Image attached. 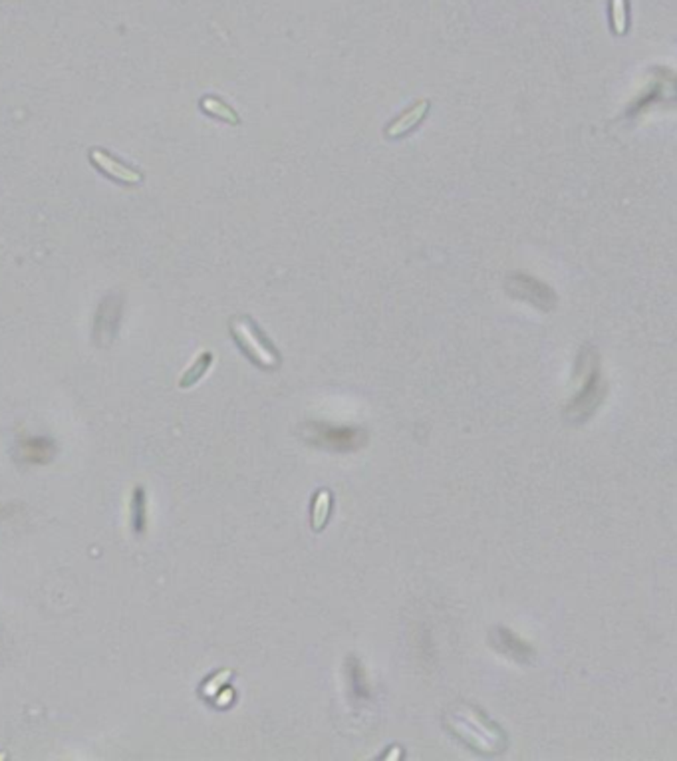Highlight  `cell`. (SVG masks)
Returning a JSON list of instances; mask_svg holds the SVG:
<instances>
[{
    "instance_id": "6da1fadb",
    "label": "cell",
    "mask_w": 677,
    "mask_h": 761,
    "mask_svg": "<svg viewBox=\"0 0 677 761\" xmlns=\"http://www.w3.org/2000/svg\"><path fill=\"white\" fill-rule=\"evenodd\" d=\"M447 728L479 754H498L506 748V738L498 725L473 706L461 704L445 715Z\"/></svg>"
},
{
    "instance_id": "7a4b0ae2",
    "label": "cell",
    "mask_w": 677,
    "mask_h": 761,
    "mask_svg": "<svg viewBox=\"0 0 677 761\" xmlns=\"http://www.w3.org/2000/svg\"><path fill=\"white\" fill-rule=\"evenodd\" d=\"M230 332L248 358H251L258 368L274 370L280 366V354L272 347V342L266 339L264 332L258 329L251 316H235L230 321Z\"/></svg>"
},
{
    "instance_id": "3957f363",
    "label": "cell",
    "mask_w": 677,
    "mask_h": 761,
    "mask_svg": "<svg viewBox=\"0 0 677 761\" xmlns=\"http://www.w3.org/2000/svg\"><path fill=\"white\" fill-rule=\"evenodd\" d=\"M302 438L306 444L330 449V451H355L366 446L368 433L362 428L352 426H330L322 422H310L302 428Z\"/></svg>"
},
{
    "instance_id": "277c9868",
    "label": "cell",
    "mask_w": 677,
    "mask_h": 761,
    "mask_svg": "<svg viewBox=\"0 0 677 761\" xmlns=\"http://www.w3.org/2000/svg\"><path fill=\"white\" fill-rule=\"evenodd\" d=\"M506 290L519 300H524L540 311H552L556 306V295L545 282L524 272H514L506 279Z\"/></svg>"
},
{
    "instance_id": "5b68a950",
    "label": "cell",
    "mask_w": 677,
    "mask_h": 761,
    "mask_svg": "<svg viewBox=\"0 0 677 761\" xmlns=\"http://www.w3.org/2000/svg\"><path fill=\"white\" fill-rule=\"evenodd\" d=\"M604 380L600 378V372L594 370L592 374H588L584 378V388L582 392L578 394L573 404L566 408V420L570 423H582L586 422L590 415L596 412V408L602 404L604 400Z\"/></svg>"
},
{
    "instance_id": "8992f818",
    "label": "cell",
    "mask_w": 677,
    "mask_h": 761,
    "mask_svg": "<svg viewBox=\"0 0 677 761\" xmlns=\"http://www.w3.org/2000/svg\"><path fill=\"white\" fill-rule=\"evenodd\" d=\"M489 639H491V644L497 652H501L503 656L511 658L514 662L529 664L534 658L532 646L524 642L522 639H519L516 634H513L509 628H503V626L493 628Z\"/></svg>"
},
{
    "instance_id": "52a82bcc",
    "label": "cell",
    "mask_w": 677,
    "mask_h": 761,
    "mask_svg": "<svg viewBox=\"0 0 677 761\" xmlns=\"http://www.w3.org/2000/svg\"><path fill=\"white\" fill-rule=\"evenodd\" d=\"M430 110H431V102L427 98L415 102L412 108L405 110L404 113H399V116L389 123V126L386 128V138L399 139L407 134H412V131L427 118Z\"/></svg>"
},
{
    "instance_id": "ba28073f",
    "label": "cell",
    "mask_w": 677,
    "mask_h": 761,
    "mask_svg": "<svg viewBox=\"0 0 677 761\" xmlns=\"http://www.w3.org/2000/svg\"><path fill=\"white\" fill-rule=\"evenodd\" d=\"M92 157H94V162L97 165H100L105 173L113 177V180H118L121 183H130V185L141 181V173L139 171L130 170V167H126V165L120 163V162H115L113 157L105 155L104 152H94Z\"/></svg>"
},
{
    "instance_id": "9c48e42d",
    "label": "cell",
    "mask_w": 677,
    "mask_h": 761,
    "mask_svg": "<svg viewBox=\"0 0 677 761\" xmlns=\"http://www.w3.org/2000/svg\"><path fill=\"white\" fill-rule=\"evenodd\" d=\"M199 105H201V110L207 113V116H213V118H217L221 121H225V123H229V126H238V123H240V116L235 112V108H230L227 102H222L221 98H217V96H211V94L203 96Z\"/></svg>"
},
{
    "instance_id": "30bf717a",
    "label": "cell",
    "mask_w": 677,
    "mask_h": 761,
    "mask_svg": "<svg viewBox=\"0 0 677 761\" xmlns=\"http://www.w3.org/2000/svg\"><path fill=\"white\" fill-rule=\"evenodd\" d=\"M330 513H332V493L328 489H320L316 493L314 501H312V529L314 531H322L328 523Z\"/></svg>"
},
{
    "instance_id": "8fae6325",
    "label": "cell",
    "mask_w": 677,
    "mask_h": 761,
    "mask_svg": "<svg viewBox=\"0 0 677 761\" xmlns=\"http://www.w3.org/2000/svg\"><path fill=\"white\" fill-rule=\"evenodd\" d=\"M348 678H350L354 696L360 698V700H368V698H370L368 676H366V672H364L360 660L354 658V656L348 658Z\"/></svg>"
},
{
    "instance_id": "7c38bea8",
    "label": "cell",
    "mask_w": 677,
    "mask_h": 761,
    "mask_svg": "<svg viewBox=\"0 0 677 761\" xmlns=\"http://www.w3.org/2000/svg\"><path fill=\"white\" fill-rule=\"evenodd\" d=\"M147 525V511H146V489L136 488L131 498V527L138 535L146 531Z\"/></svg>"
},
{
    "instance_id": "4fadbf2b",
    "label": "cell",
    "mask_w": 677,
    "mask_h": 761,
    "mask_svg": "<svg viewBox=\"0 0 677 761\" xmlns=\"http://www.w3.org/2000/svg\"><path fill=\"white\" fill-rule=\"evenodd\" d=\"M211 364H213V354L211 352H203L201 356L193 362V366L185 372L183 378L180 380V386L181 388H189L195 382H199V380L203 378L205 372L209 370Z\"/></svg>"
},
{
    "instance_id": "5bb4252c",
    "label": "cell",
    "mask_w": 677,
    "mask_h": 761,
    "mask_svg": "<svg viewBox=\"0 0 677 761\" xmlns=\"http://www.w3.org/2000/svg\"><path fill=\"white\" fill-rule=\"evenodd\" d=\"M612 29L616 34H626V29H628L626 0H612Z\"/></svg>"
}]
</instances>
